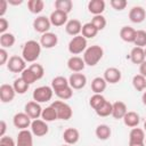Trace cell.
Here are the masks:
<instances>
[{
  "label": "cell",
  "mask_w": 146,
  "mask_h": 146,
  "mask_svg": "<svg viewBox=\"0 0 146 146\" xmlns=\"http://www.w3.org/2000/svg\"><path fill=\"white\" fill-rule=\"evenodd\" d=\"M39 42H40L41 47H43L46 49H51L55 46H57V43H58V36H57V34H55L52 32H47L44 34H41Z\"/></svg>",
  "instance_id": "obj_14"
},
{
  "label": "cell",
  "mask_w": 146,
  "mask_h": 146,
  "mask_svg": "<svg viewBox=\"0 0 146 146\" xmlns=\"http://www.w3.org/2000/svg\"><path fill=\"white\" fill-rule=\"evenodd\" d=\"M130 60L133 63V64H138L140 65L145 59V49L144 48H140V47H133L130 51Z\"/></svg>",
  "instance_id": "obj_26"
},
{
  "label": "cell",
  "mask_w": 146,
  "mask_h": 146,
  "mask_svg": "<svg viewBox=\"0 0 146 146\" xmlns=\"http://www.w3.org/2000/svg\"><path fill=\"white\" fill-rule=\"evenodd\" d=\"M51 106L55 108L56 113H57V117L58 120H64V121H67L72 117L73 115V111H72V107L63 102V100H55L51 103Z\"/></svg>",
  "instance_id": "obj_4"
},
{
  "label": "cell",
  "mask_w": 146,
  "mask_h": 146,
  "mask_svg": "<svg viewBox=\"0 0 146 146\" xmlns=\"http://www.w3.org/2000/svg\"><path fill=\"white\" fill-rule=\"evenodd\" d=\"M95 135L100 140H107L112 135V130L107 124H99L95 130Z\"/></svg>",
  "instance_id": "obj_28"
},
{
  "label": "cell",
  "mask_w": 146,
  "mask_h": 146,
  "mask_svg": "<svg viewBox=\"0 0 146 146\" xmlns=\"http://www.w3.org/2000/svg\"><path fill=\"white\" fill-rule=\"evenodd\" d=\"M9 58H10V57L8 56L7 50H6L5 48H1V49H0V65L7 64L8 60H9Z\"/></svg>",
  "instance_id": "obj_46"
},
{
  "label": "cell",
  "mask_w": 146,
  "mask_h": 146,
  "mask_svg": "<svg viewBox=\"0 0 146 146\" xmlns=\"http://www.w3.org/2000/svg\"><path fill=\"white\" fill-rule=\"evenodd\" d=\"M145 130L140 128H132L129 133V146L132 145H144L145 144Z\"/></svg>",
  "instance_id": "obj_9"
},
{
  "label": "cell",
  "mask_w": 146,
  "mask_h": 146,
  "mask_svg": "<svg viewBox=\"0 0 146 146\" xmlns=\"http://www.w3.org/2000/svg\"><path fill=\"white\" fill-rule=\"evenodd\" d=\"M21 78H22L26 83H29V84H32V83H34L35 81H38L36 78H35V75L33 74V72H32L29 67H26V68L22 72Z\"/></svg>",
  "instance_id": "obj_43"
},
{
  "label": "cell",
  "mask_w": 146,
  "mask_h": 146,
  "mask_svg": "<svg viewBox=\"0 0 146 146\" xmlns=\"http://www.w3.org/2000/svg\"><path fill=\"white\" fill-rule=\"evenodd\" d=\"M123 120V123L129 127V128H136L138 127L139 122H140V116L137 112H133V111H128L127 114L124 115V117L122 119Z\"/></svg>",
  "instance_id": "obj_25"
},
{
  "label": "cell",
  "mask_w": 146,
  "mask_h": 146,
  "mask_svg": "<svg viewBox=\"0 0 146 146\" xmlns=\"http://www.w3.org/2000/svg\"><path fill=\"white\" fill-rule=\"evenodd\" d=\"M141 100H143V104L146 106V91L143 92V96H141Z\"/></svg>",
  "instance_id": "obj_52"
},
{
  "label": "cell",
  "mask_w": 146,
  "mask_h": 146,
  "mask_svg": "<svg viewBox=\"0 0 146 146\" xmlns=\"http://www.w3.org/2000/svg\"><path fill=\"white\" fill-rule=\"evenodd\" d=\"M30 128H31V132L34 136H36V137H43L49 131L48 122L43 121L42 119L32 120V123H31V127Z\"/></svg>",
  "instance_id": "obj_7"
},
{
  "label": "cell",
  "mask_w": 146,
  "mask_h": 146,
  "mask_svg": "<svg viewBox=\"0 0 146 146\" xmlns=\"http://www.w3.org/2000/svg\"><path fill=\"white\" fill-rule=\"evenodd\" d=\"M41 119H42L43 121H46V122H52V121H55V120H58L57 113H56L55 108H54L51 105H49V106H47L46 108L42 110Z\"/></svg>",
  "instance_id": "obj_30"
},
{
  "label": "cell",
  "mask_w": 146,
  "mask_h": 146,
  "mask_svg": "<svg viewBox=\"0 0 146 146\" xmlns=\"http://www.w3.org/2000/svg\"><path fill=\"white\" fill-rule=\"evenodd\" d=\"M65 31L67 34L72 35V36H76V35H80L81 31H82V24L79 19H70L66 25H65Z\"/></svg>",
  "instance_id": "obj_21"
},
{
  "label": "cell",
  "mask_w": 146,
  "mask_h": 146,
  "mask_svg": "<svg viewBox=\"0 0 146 146\" xmlns=\"http://www.w3.org/2000/svg\"><path fill=\"white\" fill-rule=\"evenodd\" d=\"M104 56V49L98 44L89 46L83 52V60L88 66H95Z\"/></svg>",
  "instance_id": "obj_2"
},
{
  "label": "cell",
  "mask_w": 146,
  "mask_h": 146,
  "mask_svg": "<svg viewBox=\"0 0 146 146\" xmlns=\"http://www.w3.org/2000/svg\"><path fill=\"white\" fill-rule=\"evenodd\" d=\"M139 74H141L143 76L146 78V59L139 65Z\"/></svg>",
  "instance_id": "obj_50"
},
{
  "label": "cell",
  "mask_w": 146,
  "mask_h": 146,
  "mask_svg": "<svg viewBox=\"0 0 146 146\" xmlns=\"http://www.w3.org/2000/svg\"><path fill=\"white\" fill-rule=\"evenodd\" d=\"M67 67L73 72V73H80L84 70L86 63L82 57L79 56H72L67 60Z\"/></svg>",
  "instance_id": "obj_18"
},
{
  "label": "cell",
  "mask_w": 146,
  "mask_h": 146,
  "mask_svg": "<svg viewBox=\"0 0 146 146\" xmlns=\"http://www.w3.org/2000/svg\"><path fill=\"white\" fill-rule=\"evenodd\" d=\"M13 87H14L16 94H18V95H23V94H25V92L27 91L30 84L26 83L22 78H18V79H16V80L14 81Z\"/></svg>",
  "instance_id": "obj_38"
},
{
  "label": "cell",
  "mask_w": 146,
  "mask_h": 146,
  "mask_svg": "<svg viewBox=\"0 0 146 146\" xmlns=\"http://www.w3.org/2000/svg\"><path fill=\"white\" fill-rule=\"evenodd\" d=\"M91 23L95 25V27L98 30V31H102L105 29L106 26V18L105 16L103 15H96L91 18Z\"/></svg>",
  "instance_id": "obj_41"
},
{
  "label": "cell",
  "mask_w": 146,
  "mask_h": 146,
  "mask_svg": "<svg viewBox=\"0 0 146 146\" xmlns=\"http://www.w3.org/2000/svg\"><path fill=\"white\" fill-rule=\"evenodd\" d=\"M55 8H56V10H60L68 15V13H71V10L73 8V2L71 0H56Z\"/></svg>",
  "instance_id": "obj_35"
},
{
  "label": "cell",
  "mask_w": 146,
  "mask_h": 146,
  "mask_svg": "<svg viewBox=\"0 0 146 146\" xmlns=\"http://www.w3.org/2000/svg\"><path fill=\"white\" fill-rule=\"evenodd\" d=\"M49 19H50V23L51 25L54 26H63V25H66V23L68 22L67 19V14L66 13H63L60 10H54L50 16H49Z\"/></svg>",
  "instance_id": "obj_19"
},
{
  "label": "cell",
  "mask_w": 146,
  "mask_h": 146,
  "mask_svg": "<svg viewBox=\"0 0 146 146\" xmlns=\"http://www.w3.org/2000/svg\"><path fill=\"white\" fill-rule=\"evenodd\" d=\"M54 92H55V95H56L59 99H62V100H67V99L72 98V96H73V89H72L70 86L66 87V88H63V89H60V90L54 91Z\"/></svg>",
  "instance_id": "obj_40"
},
{
  "label": "cell",
  "mask_w": 146,
  "mask_h": 146,
  "mask_svg": "<svg viewBox=\"0 0 146 146\" xmlns=\"http://www.w3.org/2000/svg\"><path fill=\"white\" fill-rule=\"evenodd\" d=\"M7 1H8V5H11V6H18L23 3V0H7Z\"/></svg>",
  "instance_id": "obj_51"
},
{
  "label": "cell",
  "mask_w": 146,
  "mask_h": 146,
  "mask_svg": "<svg viewBox=\"0 0 146 146\" xmlns=\"http://www.w3.org/2000/svg\"><path fill=\"white\" fill-rule=\"evenodd\" d=\"M16 91L11 84L3 83L0 86V99L2 103H10L15 98Z\"/></svg>",
  "instance_id": "obj_17"
},
{
  "label": "cell",
  "mask_w": 146,
  "mask_h": 146,
  "mask_svg": "<svg viewBox=\"0 0 146 146\" xmlns=\"http://www.w3.org/2000/svg\"><path fill=\"white\" fill-rule=\"evenodd\" d=\"M99 31L95 27V25L89 22V23H86L82 25V31H81V35H83L86 39H92L97 35Z\"/></svg>",
  "instance_id": "obj_29"
},
{
  "label": "cell",
  "mask_w": 146,
  "mask_h": 146,
  "mask_svg": "<svg viewBox=\"0 0 146 146\" xmlns=\"http://www.w3.org/2000/svg\"><path fill=\"white\" fill-rule=\"evenodd\" d=\"M63 139L67 145H74L80 139V132L75 128H67L63 132Z\"/></svg>",
  "instance_id": "obj_20"
},
{
  "label": "cell",
  "mask_w": 146,
  "mask_h": 146,
  "mask_svg": "<svg viewBox=\"0 0 146 146\" xmlns=\"http://www.w3.org/2000/svg\"><path fill=\"white\" fill-rule=\"evenodd\" d=\"M41 54V44L35 40H29L22 49V57L26 63H34Z\"/></svg>",
  "instance_id": "obj_1"
},
{
  "label": "cell",
  "mask_w": 146,
  "mask_h": 146,
  "mask_svg": "<svg viewBox=\"0 0 146 146\" xmlns=\"http://www.w3.org/2000/svg\"><path fill=\"white\" fill-rule=\"evenodd\" d=\"M50 26H51V23H50L49 17L47 16H38L33 21V29L41 34L49 32Z\"/></svg>",
  "instance_id": "obj_10"
},
{
  "label": "cell",
  "mask_w": 146,
  "mask_h": 146,
  "mask_svg": "<svg viewBox=\"0 0 146 146\" xmlns=\"http://www.w3.org/2000/svg\"><path fill=\"white\" fill-rule=\"evenodd\" d=\"M27 8L32 14H40L44 8V2L42 0H29Z\"/></svg>",
  "instance_id": "obj_33"
},
{
  "label": "cell",
  "mask_w": 146,
  "mask_h": 146,
  "mask_svg": "<svg viewBox=\"0 0 146 146\" xmlns=\"http://www.w3.org/2000/svg\"><path fill=\"white\" fill-rule=\"evenodd\" d=\"M16 39H15V35L13 33H9V32H6L3 34L0 35V44H1V48H11L15 43Z\"/></svg>",
  "instance_id": "obj_32"
},
{
  "label": "cell",
  "mask_w": 146,
  "mask_h": 146,
  "mask_svg": "<svg viewBox=\"0 0 146 146\" xmlns=\"http://www.w3.org/2000/svg\"><path fill=\"white\" fill-rule=\"evenodd\" d=\"M105 1L104 0H90L88 2V10L94 16L96 15H103V11L105 10Z\"/></svg>",
  "instance_id": "obj_22"
},
{
  "label": "cell",
  "mask_w": 146,
  "mask_h": 146,
  "mask_svg": "<svg viewBox=\"0 0 146 146\" xmlns=\"http://www.w3.org/2000/svg\"><path fill=\"white\" fill-rule=\"evenodd\" d=\"M136 30L131 26H123L120 30V38L124 41V42H129V43H133L135 39H136Z\"/></svg>",
  "instance_id": "obj_23"
},
{
  "label": "cell",
  "mask_w": 146,
  "mask_h": 146,
  "mask_svg": "<svg viewBox=\"0 0 146 146\" xmlns=\"http://www.w3.org/2000/svg\"><path fill=\"white\" fill-rule=\"evenodd\" d=\"M70 83H68V79H66L65 76H62V75H58L56 78L52 79L51 81V88L54 91H57V90H60L63 88H66L68 87Z\"/></svg>",
  "instance_id": "obj_31"
},
{
  "label": "cell",
  "mask_w": 146,
  "mask_h": 146,
  "mask_svg": "<svg viewBox=\"0 0 146 146\" xmlns=\"http://www.w3.org/2000/svg\"><path fill=\"white\" fill-rule=\"evenodd\" d=\"M13 123L14 125L19 129V130H25L27 129L29 127H31V123H32V119L25 113V112H19V113H16L13 117Z\"/></svg>",
  "instance_id": "obj_8"
},
{
  "label": "cell",
  "mask_w": 146,
  "mask_h": 146,
  "mask_svg": "<svg viewBox=\"0 0 146 146\" xmlns=\"http://www.w3.org/2000/svg\"><path fill=\"white\" fill-rule=\"evenodd\" d=\"M6 130H7V124H6V122L3 120H1L0 121V137L6 136L5 135L6 133Z\"/></svg>",
  "instance_id": "obj_49"
},
{
  "label": "cell",
  "mask_w": 146,
  "mask_h": 146,
  "mask_svg": "<svg viewBox=\"0 0 146 146\" xmlns=\"http://www.w3.org/2000/svg\"><path fill=\"white\" fill-rule=\"evenodd\" d=\"M145 17H146V10L141 6H133L129 11V19L135 24H139L144 22Z\"/></svg>",
  "instance_id": "obj_13"
},
{
  "label": "cell",
  "mask_w": 146,
  "mask_h": 146,
  "mask_svg": "<svg viewBox=\"0 0 146 146\" xmlns=\"http://www.w3.org/2000/svg\"><path fill=\"white\" fill-rule=\"evenodd\" d=\"M62 146H72V145H67V144H65V145H62Z\"/></svg>",
  "instance_id": "obj_55"
},
{
  "label": "cell",
  "mask_w": 146,
  "mask_h": 146,
  "mask_svg": "<svg viewBox=\"0 0 146 146\" xmlns=\"http://www.w3.org/2000/svg\"><path fill=\"white\" fill-rule=\"evenodd\" d=\"M0 146H16V141L10 136H3L0 138Z\"/></svg>",
  "instance_id": "obj_45"
},
{
  "label": "cell",
  "mask_w": 146,
  "mask_h": 146,
  "mask_svg": "<svg viewBox=\"0 0 146 146\" xmlns=\"http://www.w3.org/2000/svg\"><path fill=\"white\" fill-rule=\"evenodd\" d=\"M70 87L74 90H80L87 84V76L83 73H72L68 78Z\"/></svg>",
  "instance_id": "obj_11"
},
{
  "label": "cell",
  "mask_w": 146,
  "mask_h": 146,
  "mask_svg": "<svg viewBox=\"0 0 146 146\" xmlns=\"http://www.w3.org/2000/svg\"><path fill=\"white\" fill-rule=\"evenodd\" d=\"M110 5L112 6L113 9H115V10H117V11H121V10L125 9L128 2H127L125 0H111V1H110Z\"/></svg>",
  "instance_id": "obj_44"
},
{
  "label": "cell",
  "mask_w": 146,
  "mask_h": 146,
  "mask_svg": "<svg viewBox=\"0 0 146 146\" xmlns=\"http://www.w3.org/2000/svg\"><path fill=\"white\" fill-rule=\"evenodd\" d=\"M106 87L107 82L103 76H96L91 81V90L94 91V94H102L103 91H105Z\"/></svg>",
  "instance_id": "obj_27"
},
{
  "label": "cell",
  "mask_w": 146,
  "mask_h": 146,
  "mask_svg": "<svg viewBox=\"0 0 146 146\" xmlns=\"http://www.w3.org/2000/svg\"><path fill=\"white\" fill-rule=\"evenodd\" d=\"M135 46L140 48H146V31L138 30L136 32V39H135Z\"/></svg>",
  "instance_id": "obj_39"
},
{
  "label": "cell",
  "mask_w": 146,
  "mask_h": 146,
  "mask_svg": "<svg viewBox=\"0 0 146 146\" xmlns=\"http://www.w3.org/2000/svg\"><path fill=\"white\" fill-rule=\"evenodd\" d=\"M128 110H127V105L121 102V100H117V102H114L113 103V110H112V116L116 120H120V119H123L124 115L127 114Z\"/></svg>",
  "instance_id": "obj_24"
},
{
  "label": "cell",
  "mask_w": 146,
  "mask_h": 146,
  "mask_svg": "<svg viewBox=\"0 0 146 146\" xmlns=\"http://www.w3.org/2000/svg\"><path fill=\"white\" fill-rule=\"evenodd\" d=\"M52 95H54V90H52L51 87H49V86H40V87L34 89V91L32 94V97H33L34 102L40 104V103L49 102L52 98Z\"/></svg>",
  "instance_id": "obj_5"
},
{
  "label": "cell",
  "mask_w": 146,
  "mask_h": 146,
  "mask_svg": "<svg viewBox=\"0 0 146 146\" xmlns=\"http://www.w3.org/2000/svg\"><path fill=\"white\" fill-rule=\"evenodd\" d=\"M144 130L146 131V120H145V122H144Z\"/></svg>",
  "instance_id": "obj_53"
},
{
  "label": "cell",
  "mask_w": 146,
  "mask_h": 146,
  "mask_svg": "<svg viewBox=\"0 0 146 146\" xmlns=\"http://www.w3.org/2000/svg\"><path fill=\"white\" fill-rule=\"evenodd\" d=\"M105 102H106V98H105L102 94H94V95L90 97V99H89V105H90L91 108H94V110L96 111V110L99 108Z\"/></svg>",
  "instance_id": "obj_36"
},
{
  "label": "cell",
  "mask_w": 146,
  "mask_h": 146,
  "mask_svg": "<svg viewBox=\"0 0 146 146\" xmlns=\"http://www.w3.org/2000/svg\"><path fill=\"white\" fill-rule=\"evenodd\" d=\"M132 146H145V144L144 145H132Z\"/></svg>",
  "instance_id": "obj_54"
},
{
  "label": "cell",
  "mask_w": 146,
  "mask_h": 146,
  "mask_svg": "<svg viewBox=\"0 0 146 146\" xmlns=\"http://www.w3.org/2000/svg\"><path fill=\"white\" fill-rule=\"evenodd\" d=\"M145 145H146V139H145Z\"/></svg>",
  "instance_id": "obj_57"
},
{
  "label": "cell",
  "mask_w": 146,
  "mask_h": 146,
  "mask_svg": "<svg viewBox=\"0 0 146 146\" xmlns=\"http://www.w3.org/2000/svg\"><path fill=\"white\" fill-rule=\"evenodd\" d=\"M145 57H146V48H145Z\"/></svg>",
  "instance_id": "obj_56"
},
{
  "label": "cell",
  "mask_w": 146,
  "mask_h": 146,
  "mask_svg": "<svg viewBox=\"0 0 146 146\" xmlns=\"http://www.w3.org/2000/svg\"><path fill=\"white\" fill-rule=\"evenodd\" d=\"M29 68L33 72V74L35 75L36 80H40V79L43 76V74H44V68H43V66H42L41 64L33 63V64H31V65L29 66Z\"/></svg>",
  "instance_id": "obj_42"
},
{
  "label": "cell",
  "mask_w": 146,
  "mask_h": 146,
  "mask_svg": "<svg viewBox=\"0 0 146 146\" xmlns=\"http://www.w3.org/2000/svg\"><path fill=\"white\" fill-rule=\"evenodd\" d=\"M87 48H88L87 39L81 34L73 36L68 42V51H70V54L74 55V56L84 52Z\"/></svg>",
  "instance_id": "obj_3"
},
{
  "label": "cell",
  "mask_w": 146,
  "mask_h": 146,
  "mask_svg": "<svg viewBox=\"0 0 146 146\" xmlns=\"http://www.w3.org/2000/svg\"><path fill=\"white\" fill-rule=\"evenodd\" d=\"M7 68L11 73H22L26 68V62L22 56H11L7 63Z\"/></svg>",
  "instance_id": "obj_6"
},
{
  "label": "cell",
  "mask_w": 146,
  "mask_h": 146,
  "mask_svg": "<svg viewBox=\"0 0 146 146\" xmlns=\"http://www.w3.org/2000/svg\"><path fill=\"white\" fill-rule=\"evenodd\" d=\"M42 107L40 106L39 103L34 102V100H31V102H27L24 106V112L32 119V120H36L39 117H41V113H42Z\"/></svg>",
  "instance_id": "obj_12"
},
{
  "label": "cell",
  "mask_w": 146,
  "mask_h": 146,
  "mask_svg": "<svg viewBox=\"0 0 146 146\" xmlns=\"http://www.w3.org/2000/svg\"><path fill=\"white\" fill-rule=\"evenodd\" d=\"M16 146H33V133L31 130H19L16 139Z\"/></svg>",
  "instance_id": "obj_16"
},
{
  "label": "cell",
  "mask_w": 146,
  "mask_h": 146,
  "mask_svg": "<svg viewBox=\"0 0 146 146\" xmlns=\"http://www.w3.org/2000/svg\"><path fill=\"white\" fill-rule=\"evenodd\" d=\"M105 81L107 83H111V84H115L117 82H120L121 78H122V73L119 68L116 67H107L104 72V76Z\"/></svg>",
  "instance_id": "obj_15"
},
{
  "label": "cell",
  "mask_w": 146,
  "mask_h": 146,
  "mask_svg": "<svg viewBox=\"0 0 146 146\" xmlns=\"http://www.w3.org/2000/svg\"><path fill=\"white\" fill-rule=\"evenodd\" d=\"M132 86L137 91H144L146 89V78L141 74H136L132 78Z\"/></svg>",
  "instance_id": "obj_37"
},
{
  "label": "cell",
  "mask_w": 146,
  "mask_h": 146,
  "mask_svg": "<svg viewBox=\"0 0 146 146\" xmlns=\"http://www.w3.org/2000/svg\"><path fill=\"white\" fill-rule=\"evenodd\" d=\"M8 27H9V22H8L6 18L1 17V18H0V33H1V34L6 33V31H7Z\"/></svg>",
  "instance_id": "obj_47"
},
{
  "label": "cell",
  "mask_w": 146,
  "mask_h": 146,
  "mask_svg": "<svg viewBox=\"0 0 146 146\" xmlns=\"http://www.w3.org/2000/svg\"><path fill=\"white\" fill-rule=\"evenodd\" d=\"M7 7H8V1L7 0H1L0 1V18L3 17V15L6 14Z\"/></svg>",
  "instance_id": "obj_48"
},
{
  "label": "cell",
  "mask_w": 146,
  "mask_h": 146,
  "mask_svg": "<svg viewBox=\"0 0 146 146\" xmlns=\"http://www.w3.org/2000/svg\"><path fill=\"white\" fill-rule=\"evenodd\" d=\"M112 110H113V103L106 100L99 108H97L95 112L98 116L100 117H106V116H110L112 115Z\"/></svg>",
  "instance_id": "obj_34"
}]
</instances>
